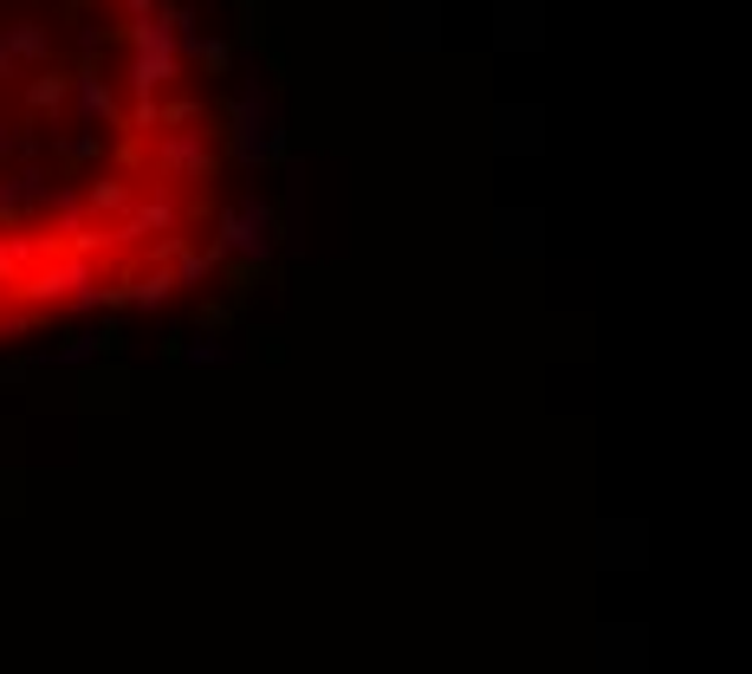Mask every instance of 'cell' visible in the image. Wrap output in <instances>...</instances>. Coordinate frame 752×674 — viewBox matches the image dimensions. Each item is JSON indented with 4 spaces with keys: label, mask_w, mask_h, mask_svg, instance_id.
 <instances>
[{
    "label": "cell",
    "mask_w": 752,
    "mask_h": 674,
    "mask_svg": "<svg viewBox=\"0 0 752 674\" xmlns=\"http://www.w3.org/2000/svg\"><path fill=\"white\" fill-rule=\"evenodd\" d=\"M273 234H279L273 201H266V195H240V201L221 215L215 254H221V260H240V266H266V254H273Z\"/></svg>",
    "instance_id": "cell-1"
},
{
    "label": "cell",
    "mask_w": 752,
    "mask_h": 674,
    "mask_svg": "<svg viewBox=\"0 0 752 674\" xmlns=\"http://www.w3.org/2000/svg\"><path fill=\"white\" fill-rule=\"evenodd\" d=\"M221 156L208 150V130H169L156 137V176L162 182H208Z\"/></svg>",
    "instance_id": "cell-2"
},
{
    "label": "cell",
    "mask_w": 752,
    "mask_h": 674,
    "mask_svg": "<svg viewBox=\"0 0 752 674\" xmlns=\"http://www.w3.org/2000/svg\"><path fill=\"white\" fill-rule=\"evenodd\" d=\"M72 286H98V272H91V260H85V254H66L59 266L33 272V279H27V299L59 305V299H72Z\"/></svg>",
    "instance_id": "cell-3"
},
{
    "label": "cell",
    "mask_w": 752,
    "mask_h": 674,
    "mask_svg": "<svg viewBox=\"0 0 752 674\" xmlns=\"http://www.w3.org/2000/svg\"><path fill=\"white\" fill-rule=\"evenodd\" d=\"M72 98H78V123H85V130H98V123H117V91H111V78L98 72V66L72 72Z\"/></svg>",
    "instance_id": "cell-4"
},
{
    "label": "cell",
    "mask_w": 752,
    "mask_h": 674,
    "mask_svg": "<svg viewBox=\"0 0 752 674\" xmlns=\"http://www.w3.org/2000/svg\"><path fill=\"white\" fill-rule=\"evenodd\" d=\"M117 344H123V331H117V325H105V331H78V337H66L59 350H46V357H33V364H59V370H78V364H91V357L117 350Z\"/></svg>",
    "instance_id": "cell-5"
},
{
    "label": "cell",
    "mask_w": 752,
    "mask_h": 674,
    "mask_svg": "<svg viewBox=\"0 0 752 674\" xmlns=\"http://www.w3.org/2000/svg\"><path fill=\"white\" fill-rule=\"evenodd\" d=\"M0 46H7L13 66H46V59H52V39H46L39 20H13V27H0Z\"/></svg>",
    "instance_id": "cell-6"
},
{
    "label": "cell",
    "mask_w": 752,
    "mask_h": 674,
    "mask_svg": "<svg viewBox=\"0 0 752 674\" xmlns=\"http://www.w3.org/2000/svg\"><path fill=\"white\" fill-rule=\"evenodd\" d=\"M150 227H176V201H169V195H144V201H130V221L117 227V240H137V234H150Z\"/></svg>",
    "instance_id": "cell-7"
},
{
    "label": "cell",
    "mask_w": 752,
    "mask_h": 674,
    "mask_svg": "<svg viewBox=\"0 0 752 674\" xmlns=\"http://www.w3.org/2000/svg\"><path fill=\"white\" fill-rule=\"evenodd\" d=\"M66 91H72V78L39 72L33 85H27V105H33V111H59V105H66Z\"/></svg>",
    "instance_id": "cell-8"
},
{
    "label": "cell",
    "mask_w": 752,
    "mask_h": 674,
    "mask_svg": "<svg viewBox=\"0 0 752 674\" xmlns=\"http://www.w3.org/2000/svg\"><path fill=\"white\" fill-rule=\"evenodd\" d=\"M176 293V272H144L137 286H123V305H162Z\"/></svg>",
    "instance_id": "cell-9"
},
{
    "label": "cell",
    "mask_w": 752,
    "mask_h": 674,
    "mask_svg": "<svg viewBox=\"0 0 752 674\" xmlns=\"http://www.w3.org/2000/svg\"><path fill=\"white\" fill-rule=\"evenodd\" d=\"M215 266H221L215 247H208V254H182V260H176V286H201V279H215Z\"/></svg>",
    "instance_id": "cell-10"
},
{
    "label": "cell",
    "mask_w": 752,
    "mask_h": 674,
    "mask_svg": "<svg viewBox=\"0 0 752 674\" xmlns=\"http://www.w3.org/2000/svg\"><path fill=\"white\" fill-rule=\"evenodd\" d=\"M98 150H105V137H98V130H85V137H72V143H66V156H72V162H91Z\"/></svg>",
    "instance_id": "cell-11"
},
{
    "label": "cell",
    "mask_w": 752,
    "mask_h": 674,
    "mask_svg": "<svg viewBox=\"0 0 752 674\" xmlns=\"http://www.w3.org/2000/svg\"><path fill=\"white\" fill-rule=\"evenodd\" d=\"M182 357H188V364H221V357H227V344H215V337H201V344H188Z\"/></svg>",
    "instance_id": "cell-12"
},
{
    "label": "cell",
    "mask_w": 752,
    "mask_h": 674,
    "mask_svg": "<svg viewBox=\"0 0 752 674\" xmlns=\"http://www.w3.org/2000/svg\"><path fill=\"white\" fill-rule=\"evenodd\" d=\"M20 201H27V188H20V176H13V182H7V176H0V215H13V208H20Z\"/></svg>",
    "instance_id": "cell-13"
},
{
    "label": "cell",
    "mask_w": 752,
    "mask_h": 674,
    "mask_svg": "<svg viewBox=\"0 0 752 674\" xmlns=\"http://www.w3.org/2000/svg\"><path fill=\"white\" fill-rule=\"evenodd\" d=\"M201 325H208V331H227V325H234V305H201Z\"/></svg>",
    "instance_id": "cell-14"
},
{
    "label": "cell",
    "mask_w": 752,
    "mask_h": 674,
    "mask_svg": "<svg viewBox=\"0 0 752 674\" xmlns=\"http://www.w3.org/2000/svg\"><path fill=\"white\" fill-rule=\"evenodd\" d=\"M78 46H85V59H98V52H105V33H98V27H85V33H78Z\"/></svg>",
    "instance_id": "cell-15"
},
{
    "label": "cell",
    "mask_w": 752,
    "mask_h": 674,
    "mask_svg": "<svg viewBox=\"0 0 752 674\" xmlns=\"http://www.w3.org/2000/svg\"><path fill=\"white\" fill-rule=\"evenodd\" d=\"M20 150V130H7V123H0V156H13Z\"/></svg>",
    "instance_id": "cell-16"
},
{
    "label": "cell",
    "mask_w": 752,
    "mask_h": 674,
    "mask_svg": "<svg viewBox=\"0 0 752 674\" xmlns=\"http://www.w3.org/2000/svg\"><path fill=\"white\" fill-rule=\"evenodd\" d=\"M13 78H20V66H13V59H7V46H0V85H13Z\"/></svg>",
    "instance_id": "cell-17"
}]
</instances>
